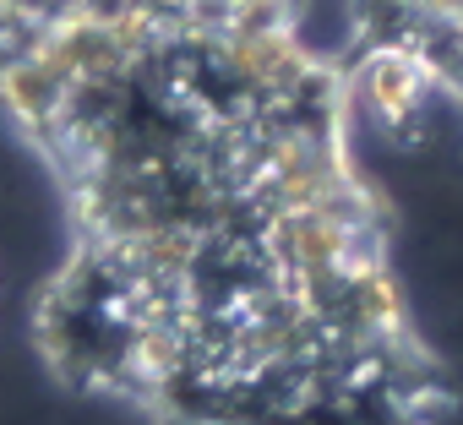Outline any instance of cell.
I'll return each mask as SVG.
<instances>
[{"mask_svg": "<svg viewBox=\"0 0 463 425\" xmlns=\"http://www.w3.org/2000/svg\"><path fill=\"white\" fill-rule=\"evenodd\" d=\"M365 28L409 39L441 77L447 99L463 104V0H360Z\"/></svg>", "mask_w": 463, "mask_h": 425, "instance_id": "1", "label": "cell"}]
</instances>
